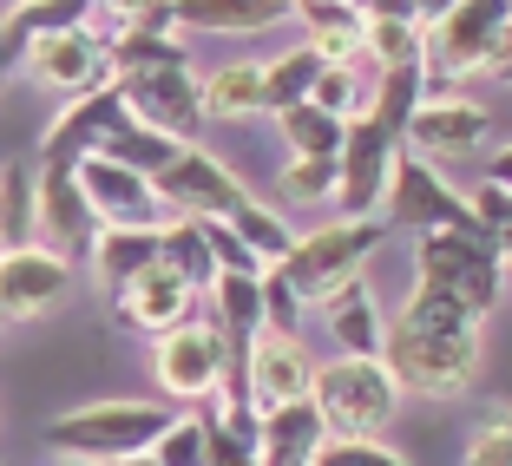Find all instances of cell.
<instances>
[{
    "label": "cell",
    "mask_w": 512,
    "mask_h": 466,
    "mask_svg": "<svg viewBox=\"0 0 512 466\" xmlns=\"http://www.w3.org/2000/svg\"><path fill=\"white\" fill-rule=\"evenodd\" d=\"M381 368L394 375L401 394H427V401H460L480 388L486 368V322L467 316L460 302L434 296V289H407V302L381 329Z\"/></svg>",
    "instance_id": "obj_1"
},
{
    "label": "cell",
    "mask_w": 512,
    "mask_h": 466,
    "mask_svg": "<svg viewBox=\"0 0 512 466\" xmlns=\"http://www.w3.org/2000/svg\"><path fill=\"white\" fill-rule=\"evenodd\" d=\"M178 421L158 401H92L73 407L46 427V447L60 460H86V466H119V460H145L158 447V434Z\"/></svg>",
    "instance_id": "obj_2"
},
{
    "label": "cell",
    "mask_w": 512,
    "mask_h": 466,
    "mask_svg": "<svg viewBox=\"0 0 512 466\" xmlns=\"http://www.w3.org/2000/svg\"><path fill=\"white\" fill-rule=\"evenodd\" d=\"M414 283L434 289V296L460 302L467 316H493V302L506 296V263H499V237L480 224L467 230H434L414 250Z\"/></svg>",
    "instance_id": "obj_3"
},
{
    "label": "cell",
    "mask_w": 512,
    "mask_h": 466,
    "mask_svg": "<svg viewBox=\"0 0 512 466\" xmlns=\"http://www.w3.org/2000/svg\"><path fill=\"white\" fill-rule=\"evenodd\" d=\"M309 407H316V421L329 440H381V427L401 414V388L381 368V355L375 361L335 355V361H316Z\"/></svg>",
    "instance_id": "obj_4"
},
{
    "label": "cell",
    "mask_w": 512,
    "mask_h": 466,
    "mask_svg": "<svg viewBox=\"0 0 512 466\" xmlns=\"http://www.w3.org/2000/svg\"><path fill=\"white\" fill-rule=\"evenodd\" d=\"M506 0H460V7H421V73L427 86L493 73Z\"/></svg>",
    "instance_id": "obj_5"
},
{
    "label": "cell",
    "mask_w": 512,
    "mask_h": 466,
    "mask_svg": "<svg viewBox=\"0 0 512 466\" xmlns=\"http://www.w3.org/2000/svg\"><path fill=\"white\" fill-rule=\"evenodd\" d=\"M119 106L132 112V125L171 138V145H197L204 138V86L191 73V53H171V60L132 66V73H112Z\"/></svg>",
    "instance_id": "obj_6"
},
{
    "label": "cell",
    "mask_w": 512,
    "mask_h": 466,
    "mask_svg": "<svg viewBox=\"0 0 512 466\" xmlns=\"http://www.w3.org/2000/svg\"><path fill=\"white\" fill-rule=\"evenodd\" d=\"M381 237H388L381 217H335V224L302 230L296 250H289V263H276V270H283L289 283H296V296L316 309V302L335 296L348 276H368V256L381 250Z\"/></svg>",
    "instance_id": "obj_7"
},
{
    "label": "cell",
    "mask_w": 512,
    "mask_h": 466,
    "mask_svg": "<svg viewBox=\"0 0 512 466\" xmlns=\"http://www.w3.org/2000/svg\"><path fill=\"white\" fill-rule=\"evenodd\" d=\"M151 191L165 204V224L171 217H184V224H230V217L250 204L243 178L230 165H217V151H204V145H184L178 158L151 178Z\"/></svg>",
    "instance_id": "obj_8"
},
{
    "label": "cell",
    "mask_w": 512,
    "mask_h": 466,
    "mask_svg": "<svg viewBox=\"0 0 512 466\" xmlns=\"http://www.w3.org/2000/svg\"><path fill=\"white\" fill-rule=\"evenodd\" d=\"M381 224H401V230H414V237H434V230H467L473 211H467V197L440 178V165L401 151V158H394V178H388V197H381Z\"/></svg>",
    "instance_id": "obj_9"
},
{
    "label": "cell",
    "mask_w": 512,
    "mask_h": 466,
    "mask_svg": "<svg viewBox=\"0 0 512 466\" xmlns=\"http://www.w3.org/2000/svg\"><path fill=\"white\" fill-rule=\"evenodd\" d=\"M316 388V355L302 348V335H256L250 361H243V407L256 421H270L283 407H302Z\"/></svg>",
    "instance_id": "obj_10"
},
{
    "label": "cell",
    "mask_w": 512,
    "mask_h": 466,
    "mask_svg": "<svg viewBox=\"0 0 512 466\" xmlns=\"http://www.w3.org/2000/svg\"><path fill=\"white\" fill-rule=\"evenodd\" d=\"M394 158H401V138H388L375 119L348 125L342 151H335V204H342V217H381Z\"/></svg>",
    "instance_id": "obj_11"
},
{
    "label": "cell",
    "mask_w": 512,
    "mask_h": 466,
    "mask_svg": "<svg viewBox=\"0 0 512 466\" xmlns=\"http://www.w3.org/2000/svg\"><path fill=\"white\" fill-rule=\"evenodd\" d=\"M151 375L171 401H217L224 394V342L204 329V316H191L151 342Z\"/></svg>",
    "instance_id": "obj_12"
},
{
    "label": "cell",
    "mask_w": 512,
    "mask_h": 466,
    "mask_svg": "<svg viewBox=\"0 0 512 466\" xmlns=\"http://www.w3.org/2000/svg\"><path fill=\"white\" fill-rule=\"evenodd\" d=\"M125 119H132V112L119 106V92H112V79H106V86H92V92H79V99H66V106H60V119L46 125L40 165H60V171H73V165H86V158H99V151H106V138L119 132Z\"/></svg>",
    "instance_id": "obj_13"
},
{
    "label": "cell",
    "mask_w": 512,
    "mask_h": 466,
    "mask_svg": "<svg viewBox=\"0 0 512 466\" xmlns=\"http://www.w3.org/2000/svg\"><path fill=\"white\" fill-rule=\"evenodd\" d=\"M20 60H27V73L40 79V86L66 92V99H79V92H92V86H106V79H112L106 53H99V46L79 33V20H60V27H33Z\"/></svg>",
    "instance_id": "obj_14"
},
{
    "label": "cell",
    "mask_w": 512,
    "mask_h": 466,
    "mask_svg": "<svg viewBox=\"0 0 512 466\" xmlns=\"http://www.w3.org/2000/svg\"><path fill=\"white\" fill-rule=\"evenodd\" d=\"M73 178L86 191L99 230H165V204H158L151 178L112 165V158H86V165H73Z\"/></svg>",
    "instance_id": "obj_15"
},
{
    "label": "cell",
    "mask_w": 512,
    "mask_h": 466,
    "mask_svg": "<svg viewBox=\"0 0 512 466\" xmlns=\"http://www.w3.org/2000/svg\"><path fill=\"white\" fill-rule=\"evenodd\" d=\"M486 132H493L486 106H473V99H460V92H440V99H421V112L407 119L401 151L440 165V158H467V151H480Z\"/></svg>",
    "instance_id": "obj_16"
},
{
    "label": "cell",
    "mask_w": 512,
    "mask_h": 466,
    "mask_svg": "<svg viewBox=\"0 0 512 466\" xmlns=\"http://www.w3.org/2000/svg\"><path fill=\"white\" fill-rule=\"evenodd\" d=\"M92 243H99V217H92L79 178L60 165H40V250L79 263V256H92Z\"/></svg>",
    "instance_id": "obj_17"
},
{
    "label": "cell",
    "mask_w": 512,
    "mask_h": 466,
    "mask_svg": "<svg viewBox=\"0 0 512 466\" xmlns=\"http://www.w3.org/2000/svg\"><path fill=\"white\" fill-rule=\"evenodd\" d=\"M73 283V263H60L53 250H0V322H33Z\"/></svg>",
    "instance_id": "obj_18"
},
{
    "label": "cell",
    "mask_w": 512,
    "mask_h": 466,
    "mask_svg": "<svg viewBox=\"0 0 512 466\" xmlns=\"http://www.w3.org/2000/svg\"><path fill=\"white\" fill-rule=\"evenodd\" d=\"M197 302H204V296H197V289L171 270L165 256H158V263H151L132 289H119V322H125V329H145L151 342H158V335H171L178 322L197 316Z\"/></svg>",
    "instance_id": "obj_19"
},
{
    "label": "cell",
    "mask_w": 512,
    "mask_h": 466,
    "mask_svg": "<svg viewBox=\"0 0 512 466\" xmlns=\"http://www.w3.org/2000/svg\"><path fill=\"white\" fill-rule=\"evenodd\" d=\"M289 14L309 27V53H316L322 66H362L368 53V7H355V0H296Z\"/></svg>",
    "instance_id": "obj_20"
},
{
    "label": "cell",
    "mask_w": 512,
    "mask_h": 466,
    "mask_svg": "<svg viewBox=\"0 0 512 466\" xmlns=\"http://www.w3.org/2000/svg\"><path fill=\"white\" fill-rule=\"evenodd\" d=\"M316 309H322V329H329V342L342 348V355H355V361L381 355V329H388V316L375 309V283H368V276H348V283L335 289V296H322Z\"/></svg>",
    "instance_id": "obj_21"
},
{
    "label": "cell",
    "mask_w": 512,
    "mask_h": 466,
    "mask_svg": "<svg viewBox=\"0 0 512 466\" xmlns=\"http://www.w3.org/2000/svg\"><path fill=\"white\" fill-rule=\"evenodd\" d=\"M40 243V165L7 158L0 165V250H33Z\"/></svg>",
    "instance_id": "obj_22"
},
{
    "label": "cell",
    "mask_w": 512,
    "mask_h": 466,
    "mask_svg": "<svg viewBox=\"0 0 512 466\" xmlns=\"http://www.w3.org/2000/svg\"><path fill=\"white\" fill-rule=\"evenodd\" d=\"M289 14V0H178V33H263Z\"/></svg>",
    "instance_id": "obj_23"
},
{
    "label": "cell",
    "mask_w": 512,
    "mask_h": 466,
    "mask_svg": "<svg viewBox=\"0 0 512 466\" xmlns=\"http://www.w3.org/2000/svg\"><path fill=\"white\" fill-rule=\"evenodd\" d=\"M92 276H99V289H132L138 276L158 263V230H99V243H92Z\"/></svg>",
    "instance_id": "obj_24"
},
{
    "label": "cell",
    "mask_w": 512,
    "mask_h": 466,
    "mask_svg": "<svg viewBox=\"0 0 512 466\" xmlns=\"http://www.w3.org/2000/svg\"><path fill=\"white\" fill-rule=\"evenodd\" d=\"M322 421H316V407L302 401V407H283V414H270L263 421V434H256V466H309L322 447Z\"/></svg>",
    "instance_id": "obj_25"
},
{
    "label": "cell",
    "mask_w": 512,
    "mask_h": 466,
    "mask_svg": "<svg viewBox=\"0 0 512 466\" xmlns=\"http://www.w3.org/2000/svg\"><path fill=\"white\" fill-rule=\"evenodd\" d=\"M375 73L421 66V7H368V53Z\"/></svg>",
    "instance_id": "obj_26"
},
{
    "label": "cell",
    "mask_w": 512,
    "mask_h": 466,
    "mask_svg": "<svg viewBox=\"0 0 512 466\" xmlns=\"http://www.w3.org/2000/svg\"><path fill=\"white\" fill-rule=\"evenodd\" d=\"M197 86H204V125L211 119H256L263 112V66L256 60H230L217 73H204Z\"/></svg>",
    "instance_id": "obj_27"
},
{
    "label": "cell",
    "mask_w": 512,
    "mask_h": 466,
    "mask_svg": "<svg viewBox=\"0 0 512 466\" xmlns=\"http://www.w3.org/2000/svg\"><path fill=\"white\" fill-rule=\"evenodd\" d=\"M421 99H427V73L421 66H394V73L368 79V119H375L388 138L407 132V119L421 112Z\"/></svg>",
    "instance_id": "obj_28"
},
{
    "label": "cell",
    "mask_w": 512,
    "mask_h": 466,
    "mask_svg": "<svg viewBox=\"0 0 512 466\" xmlns=\"http://www.w3.org/2000/svg\"><path fill=\"white\" fill-rule=\"evenodd\" d=\"M316 79H322V60L309 53V46H289L283 60L263 66V112L276 119V112H289V106H309Z\"/></svg>",
    "instance_id": "obj_29"
},
{
    "label": "cell",
    "mask_w": 512,
    "mask_h": 466,
    "mask_svg": "<svg viewBox=\"0 0 512 466\" xmlns=\"http://www.w3.org/2000/svg\"><path fill=\"white\" fill-rule=\"evenodd\" d=\"M158 256H165V263L197 289V296L217 283V263H211V237H204V224H184V217H171V224L158 230Z\"/></svg>",
    "instance_id": "obj_30"
},
{
    "label": "cell",
    "mask_w": 512,
    "mask_h": 466,
    "mask_svg": "<svg viewBox=\"0 0 512 466\" xmlns=\"http://www.w3.org/2000/svg\"><path fill=\"white\" fill-rule=\"evenodd\" d=\"M230 230H237V243L263 263V270H276V263H289V250H296V230L283 224V211H270V204H243L237 217H230Z\"/></svg>",
    "instance_id": "obj_31"
},
{
    "label": "cell",
    "mask_w": 512,
    "mask_h": 466,
    "mask_svg": "<svg viewBox=\"0 0 512 466\" xmlns=\"http://www.w3.org/2000/svg\"><path fill=\"white\" fill-rule=\"evenodd\" d=\"M276 132H283L289 158H335L348 125L329 119V112H316V106H289V112H276Z\"/></svg>",
    "instance_id": "obj_32"
},
{
    "label": "cell",
    "mask_w": 512,
    "mask_h": 466,
    "mask_svg": "<svg viewBox=\"0 0 512 466\" xmlns=\"http://www.w3.org/2000/svg\"><path fill=\"white\" fill-rule=\"evenodd\" d=\"M178 151H184V145H171V138H158V132H145V125L125 119L119 132L106 138V151H99V158H112V165L138 171V178H158V171H165L171 158H178Z\"/></svg>",
    "instance_id": "obj_33"
},
{
    "label": "cell",
    "mask_w": 512,
    "mask_h": 466,
    "mask_svg": "<svg viewBox=\"0 0 512 466\" xmlns=\"http://www.w3.org/2000/svg\"><path fill=\"white\" fill-rule=\"evenodd\" d=\"M309 106L329 112V119H342V125L368 119V73H362V66H322L316 92H309Z\"/></svg>",
    "instance_id": "obj_34"
},
{
    "label": "cell",
    "mask_w": 512,
    "mask_h": 466,
    "mask_svg": "<svg viewBox=\"0 0 512 466\" xmlns=\"http://www.w3.org/2000/svg\"><path fill=\"white\" fill-rule=\"evenodd\" d=\"M276 197L289 211H316L322 197H335V158H289L276 171Z\"/></svg>",
    "instance_id": "obj_35"
},
{
    "label": "cell",
    "mask_w": 512,
    "mask_h": 466,
    "mask_svg": "<svg viewBox=\"0 0 512 466\" xmlns=\"http://www.w3.org/2000/svg\"><path fill=\"white\" fill-rule=\"evenodd\" d=\"M460 466H512V407H480V421L467 434V460Z\"/></svg>",
    "instance_id": "obj_36"
},
{
    "label": "cell",
    "mask_w": 512,
    "mask_h": 466,
    "mask_svg": "<svg viewBox=\"0 0 512 466\" xmlns=\"http://www.w3.org/2000/svg\"><path fill=\"white\" fill-rule=\"evenodd\" d=\"M256 296H263V329L270 335H302V309H309V302L296 296V283H289L283 270H263Z\"/></svg>",
    "instance_id": "obj_37"
},
{
    "label": "cell",
    "mask_w": 512,
    "mask_h": 466,
    "mask_svg": "<svg viewBox=\"0 0 512 466\" xmlns=\"http://www.w3.org/2000/svg\"><path fill=\"white\" fill-rule=\"evenodd\" d=\"M309 466H414V460L388 440H322Z\"/></svg>",
    "instance_id": "obj_38"
},
{
    "label": "cell",
    "mask_w": 512,
    "mask_h": 466,
    "mask_svg": "<svg viewBox=\"0 0 512 466\" xmlns=\"http://www.w3.org/2000/svg\"><path fill=\"white\" fill-rule=\"evenodd\" d=\"M73 20L99 53H119V46L132 40V7H112V0H92V7H79Z\"/></svg>",
    "instance_id": "obj_39"
},
{
    "label": "cell",
    "mask_w": 512,
    "mask_h": 466,
    "mask_svg": "<svg viewBox=\"0 0 512 466\" xmlns=\"http://www.w3.org/2000/svg\"><path fill=\"white\" fill-rule=\"evenodd\" d=\"M151 460L158 466H204V421H197V414H178V421L158 434Z\"/></svg>",
    "instance_id": "obj_40"
},
{
    "label": "cell",
    "mask_w": 512,
    "mask_h": 466,
    "mask_svg": "<svg viewBox=\"0 0 512 466\" xmlns=\"http://www.w3.org/2000/svg\"><path fill=\"white\" fill-rule=\"evenodd\" d=\"M204 237H211V263H217V276H263V263H256V256L237 243V230H230V224H204Z\"/></svg>",
    "instance_id": "obj_41"
},
{
    "label": "cell",
    "mask_w": 512,
    "mask_h": 466,
    "mask_svg": "<svg viewBox=\"0 0 512 466\" xmlns=\"http://www.w3.org/2000/svg\"><path fill=\"white\" fill-rule=\"evenodd\" d=\"M493 79H512V7H506V27H499V53H493Z\"/></svg>",
    "instance_id": "obj_42"
},
{
    "label": "cell",
    "mask_w": 512,
    "mask_h": 466,
    "mask_svg": "<svg viewBox=\"0 0 512 466\" xmlns=\"http://www.w3.org/2000/svg\"><path fill=\"white\" fill-rule=\"evenodd\" d=\"M486 184H499V191L512 197V145H499V151H493V171H486Z\"/></svg>",
    "instance_id": "obj_43"
},
{
    "label": "cell",
    "mask_w": 512,
    "mask_h": 466,
    "mask_svg": "<svg viewBox=\"0 0 512 466\" xmlns=\"http://www.w3.org/2000/svg\"><path fill=\"white\" fill-rule=\"evenodd\" d=\"M493 237H499V263H506V276H512V224H506V230H493Z\"/></svg>",
    "instance_id": "obj_44"
},
{
    "label": "cell",
    "mask_w": 512,
    "mask_h": 466,
    "mask_svg": "<svg viewBox=\"0 0 512 466\" xmlns=\"http://www.w3.org/2000/svg\"><path fill=\"white\" fill-rule=\"evenodd\" d=\"M119 466H158V460H151V453H145V460H119Z\"/></svg>",
    "instance_id": "obj_45"
}]
</instances>
